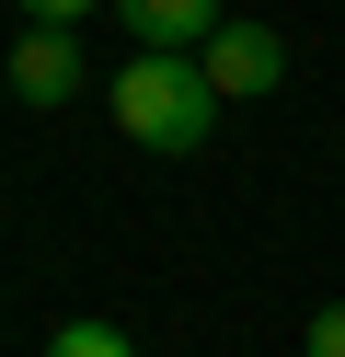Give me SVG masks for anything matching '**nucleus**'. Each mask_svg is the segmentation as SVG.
<instances>
[{"label": "nucleus", "mask_w": 345, "mask_h": 357, "mask_svg": "<svg viewBox=\"0 0 345 357\" xmlns=\"http://www.w3.org/2000/svg\"><path fill=\"white\" fill-rule=\"evenodd\" d=\"M104 104H115V127H127L138 150H196L207 127H219V81H207L196 58H161V47H138L127 70L104 81Z\"/></svg>", "instance_id": "obj_1"}, {"label": "nucleus", "mask_w": 345, "mask_h": 357, "mask_svg": "<svg viewBox=\"0 0 345 357\" xmlns=\"http://www.w3.org/2000/svg\"><path fill=\"white\" fill-rule=\"evenodd\" d=\"M81 12H92V0H23V24H81ZM104 12H115V0H104Z\"/></svg>", "instance_id": "obj_7"}, {"label": "nucleus", "mask_w": 345, "mask_h": 357, "mask_svg": "<svg viewBox=\"0 0 345 357\" xmlns=\"http://www.w3.org/2000/svg\"><path fill=\"white\" fill-rule=\"evenodd\" d=\"M299 357H345V300H322V311H311V346H299Z\"/></svg>", "instance_id": "obj_6"}, {"label": "nucleus", "mask_w": 345, "mask_h": 357, "mask_svg": "<svg viewBox=\"0 0 345 357\" xmlns=\"http://www.w3.org/2000/svg\"><path fill=\"white\" fill-rule=\"evenodd\" d=\"M46 357H138V346H127L115 323H58V334H46Z\"/></svg>", "instance_id": "obj_5"}, {"label": "nucleus", "mask_w": 345, "mask_h": 357, "mask_svg": "<svg viewBox=\"0 0 345 357\" xmlns=\"http://www.w3.org/2000/svg\"><path fill=\"white\" fill-rule=\"evenodd\" d=\"M196 70L219 81V104H242V93H276L288 47H276V24H219V35L196 47Z\"/></svg>", "instance_id": "obj_2"}, {"label": "nucleus", "mask_w": 345, "mask_h": 357, "mask_svg": "<svg viewBox=\"0 0 345 357\" xmlns=\"http://www.w3.org/2000/svg\"><path fill=\"white\" fill-rule=\"evenodd\" d=\"M115 24L138 35V47H161V58H184V47H207V35L230 24L219 0H115Z\"/></svg>", "instance_id": "obj_4"}, {"label": "nucleus", "mask_w": 345, "mask_h": 357, "mask_svg": "<svg viewBox=\"0 0 345 357\" xmlns=\"http://www.w3.org/2000/svg\"><path fill=\"white\" fill-rule=\"evenodd\" d=\"M12 93H23V104H69V93H81V47H69V24H23Z\"/></svg>", "instance_id": "obj_3"}]
</instances>
